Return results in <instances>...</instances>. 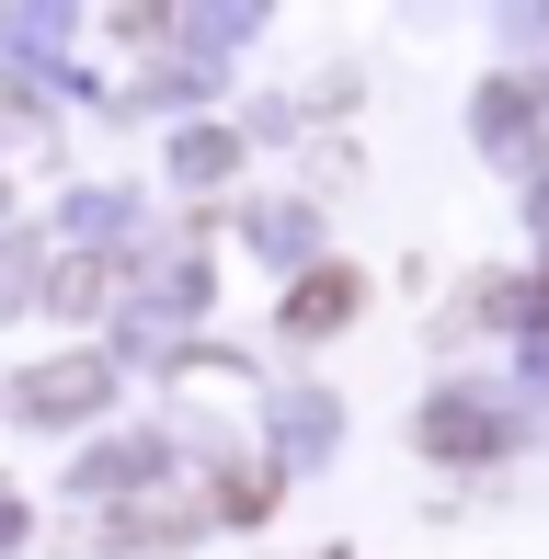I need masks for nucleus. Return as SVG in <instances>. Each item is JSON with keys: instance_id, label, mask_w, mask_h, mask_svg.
I'll list each match as a JSON object with an SVG mask.
<instances>
[{"instance_id": "f03ea898", "label": "nucleus", "mask_w": 549, "mask_h": 559, "mask_svg": "<svg viewBox=\"0 0 549 559\" xmlns=\"http://www.w3.org/2000/svg\"><path fill=\"white\" fill-rule=\"evenodd\" d=\"M23 412H92L104 400V354H69V366H46V377H23Z\"/></svg>"}, {"instance_id": "f257e3e1", "label": "nucleus", "mask_w": 549, "mask_h": 559, "mask_svg": "<svg viewBox=\"0 0 549 559\" xmlns=\"http://www.w3.org/2000/svg\"><path fill=\"white\" fill-rule=\"evenodd\" d=\"M355 274H343V263H320V274H297V286H287V332H343V320H355Z\"/></svg>"}, {"instance_id": "7ed1b4c3", "label": "nucleus", "mask_w": 549, "mask_h": 559, "mask_svg": "<svg viewBox=\"0 0 549 559\" xmlns=\"http://www.w3.org/2000/svg\"><path fill=\"white\" fill-rule=\"evenodd\" d=\"M184 525H195L184 502H138L127 525H92V548H172V537H184Z\"/></svg>"}]
</instances>
